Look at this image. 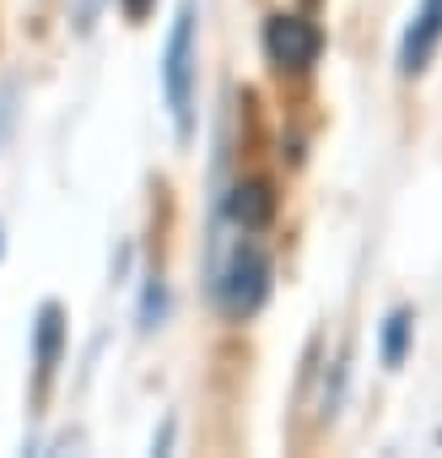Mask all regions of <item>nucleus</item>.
<instances>
[{
  "label": "nucleus",
  "mask_w": 442,
  "mask_h": 458,
  "mask_svg": "<svg viewBox=\"0 0 442 458\" xmlns=\"http://www.w3.org/2000/svg\"><path fill=\"white\" fill-rule=\"evenodd\" d=\"M259 44H265V60L286 76H302V71H313L319 65V55H324V28L313 22V17H297V12H276V17H265V33H259Z\"/></svg>",
  "instance_id": "3"
},
{
  "label": "nucleus",
  "mask_w": 442,
  "mask_h": 458,
  "mask_svg": "<svg viewBox=\"0 0 442 458\" xmlns=\"http://www.w3.org/2000/svg\"><path fill=\"white\" fill-rule=\"evenodd\" d=\"M410 335H415V313H410V308H394V313L383 318V367H404Z\"/></svg>",
  "instance_id": "7"
},
{
  "label": "nucleus",
  "mask_w": 442,
  "mask_h": 458,
  "mask_svg": "<svg viewBox=\"0 0 442 458\" xmlns=\"http://www.w3.org/2000/svg\"><path fill=\"white\" fill-rule=\"evenodd\" d=\"M227 216H233L238 233H265L276 221V189L265 178H238L227 194Z\"/></svg>",
  "instance_id": "6"
},
{
  "label": "nucleus",
  "mask_w": 442,
  "mask_h": 458,
  "mask_svg": "<svg viewBox=\"0 0 442 458\" xmlns=\"http://www.w3.org/2000/svg\"><path fill=\"white\" fill-rule=\"evenodd\" d=\"M60 356H65V313H60V302H44L38 324H33V394L38 399L49 394Z\"/></svg>",
  "instance_id": "5"
},
{
  "label": "nucleus",
  "mask_w": 442,
  "mask_h": 458,
  "mask_svg": "<svg viewBox=\"0 0 442 458\" xmlns=\"http://www.w3.org/2000/svg\"><path fill=\"white\" fill-rule=\"evenodd\" d=\"M151 6H157V0H119L124 22H146V17H151Z\"/></svg>",
  "instance_id": "9"
},
{
  "label": "nucleus",
  "mask_w": 442,
  "mask_h": 458,
  "mask_svg": "<svg viewBox=\"0 0 442 458\" xmlns=\"http://www.w3.org/2000/svg\"><path fill=\"white\" fill-rule=\"evenodd\" d=\"M162 313H167V292H162V276H151L146 281V297H140V329H157Z\"/></svg>",
  "instance_id": "8"
},
{
  "label": "nucleus",
  "mask_w": 442,
  "mask_h": 458,
  "mask_svg": "<svg viewBox=\"0 0 442 458\" xmlns=\"http://www.w3.org/2000/svg\"><path fill=\"white\" fill-rule=\"evenodd\" d=\"M194 71H200V49H194V6H178L167 49H162V98L173 114L178 140H194Z\"/></svg>",
  "instance_id": "1"
},
{
  "label": "nucleus",
  "mask_w": 442,
  "mask_h": 458,
  "mask_svg": "<svg viewBox=\"0 0 442 458\" xmlns=\"http://www.w3.org/2000/svg\"><path fill=\"white\" fill-rule=\"evenodd\" d=\"M442 49V0H421L404 38H399V76H421Z\"/></svg>",
  "instance_id": "4"
},
{
  "label": "nucleus",
  "mask_w": 442,
  "mask_h": 458,
  "mask_svg": "<svg viewBox=\"0 0 442 458\" xmlns=\"http://www.w3.org/2000/svg\"><path fill=\"white\" fill-rule=\"evenodd\" d=\"M210 286H216V308L227 313L233 324L254 318V313L265 308V297H270V254H265L259 243L238 238V249L227 254V265L216 270Z\"/></svg>",
  "instance_id": "2"
}]
</instances>
